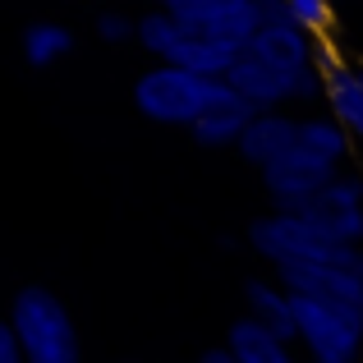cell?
<instances>
[{
	"instance_id": "cell-18",
	"label": "cell",
	"mask_w": 363,
	"mask_h": 363,
	"mask_svg": "<svg viewBox=\"0 0 363 363\" xmlns=\"http://www.w3.org/2000/svg\"><path fill=\"white\" fill-rule=\"evenodd\" d=\"M74 51V37H69V28L65 23H33L23 33V60L33 65V69H51V65H60L65 55Z\"/></svg>"
},
{
	"instance_id": "cell-23",
	"label": "cell",
	"mask_w": 363,
	"mask_h": 363,
	"mask_svg": "<svg viewBox=\"0 0 363 363\" xmlns=\"http://www.w3.org/2000/svg\"><path fill=\"white\" fill-rule=\"evenodd\" d=\"M198 363H240V359H235V354H230V350H225V345H221V350H207V354H203V359H198Z\"/></svg>"
},
{
	"instance_id": "cell-14",
	"label": "cell",
	"mask_w": 363,
	"mask_h": 363,
	"mask_svg": "<svg viewBox=\"0 0 363 363\" xmlns=\"http://www.w3.org/2000/svg\"><path fill=\"white\" fill-rule=\"evenodd\" d=\"M244 303H248V318L253 322H262L281 340H294V294L281 281H248Z\"/></svg>"
},
{
	"instance_id": "cell-3",
	"label": "cell",
	"mask_w": 363,
	"mask_h": 363,
	"mask_svg": "<svg viewBox=\"0 0 363 363\" xmlns=\"http://www.w3.org/2000/svg\"><path fill=\"white\" fill-rule=\"evenodd\" d=\"M294 340L308 363H359L363 359V303L294 294Z\"/></svg>"
},
{
	"instance_id": "cell-1",
	"label": "cell",
	"mask_w": 363,
	"mask_h": 363,
	"mask_svg": "<svg viewBox=\"0 0 363 363\" xmlns=\"http://www.w3.org/2000/svg\"><path fill=\"white\" fill-rule=\"evenodd\" d=\"M9 331H14V340H18L23 363H83L79 331H74L69 308H65L51 290H42V285H28V290L14 294Z\"/></svg>"
},
{
	"instance_id": "cell-10",
	"label": "cell",
	"mask_w": 363,
	"mask_h": 363,
	"mask_svg": "<svg viewBox=\"0 0 363 363\" xmlns=\"http://www.w3.org/2000/svg\"><path fill=\"white\" fill-rule=\"evenodd\" d=\"M225 88H230L240 101H248L253 111H276V106H285V101H294V79L290 74L272 69L267 60H257V55L244 51V46H240V55H235V65L225 69Z\"/></svg>"
},
{
	"instance_id": "cell-17",
	"label": "cell",
	"mask_w": 363,
	"mask_h": 363,
	"mask_svg": "<svg viewBox=\"0 0 363 363\" xmlns=\"http://www.w3.org/2000/svg\"><path fill=\"white\" fill-rule=\"evenodd\" d=\"M294 143H299L303 152H313V157H322V161H331V166H345V157H350V133L340 129L331 116H308V120H299L294 124Z\"/></svg>"
},
{
	"instance_id": "cell-19",
	"label": "cell",
	"mask_w": 363,
	"mask_h": 363,
	"mask_svg": "<svg viewBox=\"0 0 363 363\" xmlns=\"http://www.w3.org/2000/svg\"><path fill=\"white\" fill-rule=\"evenodd\" d=\"M285 9H290V18L303 28V33H313V37H327L331 23H336L331 0H285Z\"/></svg>"
},
{
	"instance_id": "cell-12",
	"label": "cell",
	"mask_w": 363,
	"mask_h": 363,
	"mask_svg": "<svg viewBox=\"0 0 363 363\" xmlns=\"http://www.w3.org/2000/svg\"><path fill=\"white\" fill-rule=\"evenodd\" d=\"M294 124H299V120L285 116L281 106H276V111H253L248 124H244V133L235 138V147H240V157L248 161V166L262 170L267 161H276L294 143Z\"/></svg>"
},
{
	"instance_id": "cell-4",
	"label": "cell",
	"mask_w": 363,
	"mask_h": 363,
	"mask_svg": "<svg viewBox=\"0 0 363 363\" xmlns=\"http://www.w3.org/2000/svg\"><path fill=\"white\" fill-rule=\"evenodd\" d=\"M248 244L272 267H281V262H359L363 257V244L327 240V235H318L299 212H285V207H276L272 216L248 225Z\"/></svg>"
},
{
	"instance_id": "cell-16",
	"label": "cell",
	"mask_w": 363,
	"mask_h": 363,
	"mask_svg": "<svg viewBox=\"0 0 363 363\" xmlns=\"http://www.w3.org/2000/svg\"><path fill=\"white\" fill-rule=\"evenodd\" d=\"M225 350H230L240 363H299L290 350V340H281L276 331H267L262 322L253 318H240L225 336Z\"/></svg>"
},
{
	"instance_id": "cell-25",
	"label": "cell",
	"mask_w": 363,
	"mask_h": 363,
	"mask_svg": "<svg viewBox=\"0 0 363 363\" xmlns=\"http://www.w3.org/2000/svg\"><path fill=\"white\" fill-rule=\"evenodd\" d=\"M354 74H359V83H363V69H354Z\"/></svg>"
},
{
	"instance_id": "cell-6",
	"label": "cell",
	"mask_w": 363,
	"mask_h": 363,
	"mask_svg": "<svg viewBox=\"0 0 363 363\" xmlns=\"http://www.w3.org/2000/svg\"><path fill=\"white\" fill-rule=\"evenodd\" d=\"M294 212L318 235L336 244H363V179L359 175H331L313 198H303Z\"/></svg>"
},
{
	"instance_id": "cell-5",
	"label": "cell",
	"mask_w": 363,
	"mask_h": 363,
	"mask_svg": "<svg viewBox=\"0 0 363 363\" xmlns=\"http://www.w3.org/2000/svg\"><path fill=\"white\" fill-rule=\"evenodd\" d=\"M244 51H253L257 60H267L272 69L294 79V101L322 97V74H318V37L303 33L294 18L281 23H257V33L244 42Z\"/></svg>"
},
{
	"instance_id": "cell-2",
	"label": "cell",
	"mask_w": 363,
	"mask_h": 363,
	"mask_svg": "<svg viewBox=\"0 0 363 363\" xmlns=\"http://www.w3.org/2000/svg\"><path fill=\"white\" fill-rule=\"evenodd\" d=\"M225 79H212V74H194L184 65L157 60L138 83H133V106L143 111L152 124H194L212 101L225 97Z\"/></svg>"
},
{
	"instance_id": "cell-8",
	"label": "cell",
	"mask_w": 363,
	"mask_h": 363,
	"mask_svg": "<svg viewBox=\"0 0 363 363\" xmlns=\"http://www.w3.org/2000/svg\"><path fill=\"white\" fill-rule=\"evenodd\" d=\"M276 281L290 294H308V299L363 303V257L359 262H281Z\"/></svg>"
},
{
	"instance_id": "cell-21",
	"label": "cell",
	"mask_w": 363,
	"mask_h": 363,
	"mask_svg": "<svg viewBox=\"0 0 363 363\" xmlns=\"http://www.w3.org/2000/svg\"><path fill=\"white\" fill-rule=\"evenodd\" d=\"M0 363H23V354H18V340H14V331H9V322H0Z\"/></svg>"
},
{
	"instance_id": "cell-15",
	"label": "cell",
	"mask_w": 363,
	"mask_h": 363,
	"mask_svg": "<svg viewBox=\"0 0 363 363\" xmlns=\"http://www.w3.org/2000/svg\"><path fill=\"white\" fill-rule=\"evenodd\" d=\"M248 116H253V106H248V101H240L235 92H225L221 101H212L203 116L189 124V133H194L203 147H235V138L244 133Z\"/></svg>"
},
{
	"instance_id": "cell-13",
	"label": "cell",
	"mask_w": 363,
	"mask_h": 363,
	"mask_svg": "<svg viewBox=\"0 0 363 363\" xmlns=\"http://www.w3.org/2000/svg\"><path fill=\"white\" fill-rule=\"evenodd\" d=\"M235 55H240V46L212 42V37H203V33H194V28H184V33L175 37V46L166 51V60H170V65H184V69H194V74L225 79V69L235 65Z\"/></svg>"
},
{
	"instance_id": "cell-22",
	"label": "cell",
	"mask_w": 363,
	"mask_h": 363,
	"mask_svg": "<svg viewBox=\"0 0 363 363\" xmlns=\"http://www.w3.org/2000/svg\"><path fill=\"white\" fill-rule=\"evenodd\" d=\"M253 5H257V18H262V23H281V18H290L285 0H253Z\"/></svg>"
},
{
	"instance_id": "cell-9",
	"label": "cell",
	"mask_w": 363,
	"mask_h": 363,
	"mask_svg": "<svg viewBox=\"0 0 363 363\" xmlns=\"http://www.w3.org/2000/svg\"><path fill=\"white\" fill-rule=\"evenodd\" d=\"M318 74H322V97H327V116L363 143V83L359 74L340 60L331 46H318Z\"/></svg>"
},
{
	"instance_id": "cell-20",
	"label": "cell",
	"mask_w": 363,
	"mask_h": 363,
	"mask_svg": "<svg viewBox=\"0 0 363 363\" xmlns=\"http://www.w3.org/2000/svg\"><path fill=\"white\" fill-rule=\"evenodd\" d=\"M97 33L106 37V42H129V37H133V18H124V14H101V18H97Z\"/></svg>"
},
{
	"instance_id": "cell-11",
	"label": "cell",
	"mask_w": 363,
	"mask_h": 363,
	"mask_svg": "<svg viewBox=\"0 0 363 363\" xmlns=\"http://www.w3.org/2000/svg\"><path fill=\"white\" fill-rule=\"evenodd\" d=\"M175 14L184 28L212 37V42H230V46H244L257 33V23H262L253 0H203V5L175 9Z\"/></svg>"
},
{
	"instance_id": "cell-7",
	"label": "cell",
	"mask_w": 363,
	"mask_h": 363,
	"mask_svg": "<svg viewBox=\"0 0 363 363\" xmlns=\"http://www.w3.org/2000/svg\"><path fill=\"white\" fill-rule=\"evenodd\" d=\"M336 170H340V166H331V161L303 152L299 143H290V147H285L276 161H267V166H262V184H267V194H272L276 207L294 212V207H299L303 198L318 194V189L327 184Z\"/></svg>"
},
{
	"instance_id": "cell-24",
	"label": "cell",
	"mask_w": 363,
	"mask_h": 363,
	"mask_svg": "<svg viewBox=\"0 0 363 363\" xmlns=\"http://www.w3.org/2000/svg\"><path fill=\"white\" fill-rule=\"evenodd\" d=\"M189 5H203V0H161V9H189Z\"/></svg>"
}]
</instances>
